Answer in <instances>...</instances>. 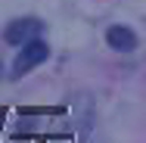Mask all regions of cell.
Here are the masks:
<instances>
[{"label": "cell", "instance_id": "cell-1", "mask_svg": "<svg viewBox=\"0 0 146 143\" xmlns=\"http://www.w3.org/2000/svg\"><path fill=\"white\" fill-rule=\"evenodd\" d=\"M47 56H50V47H47V41H40V37H31L28 44H22L19 56H16V62H13V78H22V75H25V72H31L34 65H40Z\"/></svg>", "mask_w": 146, "mask_h": 143}, {"label": "cell", "instance_id": "cell-2", "mask_svg": "<svg viewBox=\"0 0 146 143\" xmlns=\"http://www.w3.org/2000/svg\"><path fill=\"white\" fill-rule=\"evenodd\" d=\"M40 34H44V22L34 19V16H25V19H13L6 25L3 41L13 44V47H22V44H28L31 37H40Z\"/></svg>", "mask_w": 146, "mask_h": 143}, {"label": "cell", "instance_id": "cell-3", "mask_svg": "<svg viewBox=\"0 0 146 143\" xmlns=\"http://www.w3.org/2000/svg\"><path fill=\"white\" fill-rule=\"evenodd\" d=\"M106 44L112 50H118V53H134L137 44H140V37H137V31L127 28V25H112L106 31Z\"/></svg>", "mask_w": 146, "mask_h": 143}]
</instances>
